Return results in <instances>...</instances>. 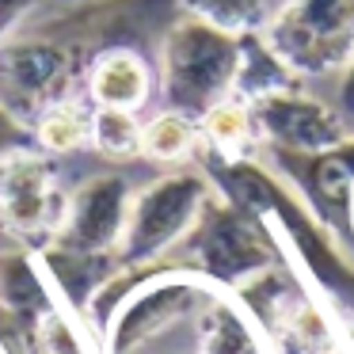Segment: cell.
Here are the masks:
<instances>
[{
    "label": "cell",
    "mask_w": 354,
    "mask_h": 354,
    "mask_svg": "<svg viewBox=\"0 0 354 354\" xmlns=\"http://www.w3.org/2000/svg\"><path fill=\"white\" fill-rule=\"evenodd\" d=\"M35 145L31 126L24 122L19 115H12L4 103H0V153H12V149H27Z\"/></svg>",
    "instance_id": "cell-21"
},
{
    "label": "cell",
    "mask_w": 354,
    "mask_h": 354,
    "mask_svg": "<svg viewBox=\"0 0 354 354\" xmlns=\"http://www.w3.org/2000/svg\"><path fill=\"white\" fill-rule=\"evenodd\" d=\"M263 39L301 80L343 77L354 57V0H286Z\"/></svg>",
    "instance_id": "cell-7"
},
{
    "label": "cell",
    "mask_w": 354,
    "mask_h": 354,
    "mask_svg": "<svg viewBox=\"0 0 354 354\" xmlns=\"http://www.w3.org/2000/svg\"><path fill=\"white\" fill-rule=\"evenodd\" d=\"M133 354H168L164 346H141ZM171 354H274L267 331L252 316V308L225 286H209L206 297L187 316V346Z\"/></svg>",
    "instance_id": "cell-12"
},
{
    "label": "cell",
    "mask_w": 354,
    "mask_h": 354,
    "mask_svg": "<svg viewBox=\"0 0 354 354\" xmlns=\"http://www.w3.org/2000/svg\"><path fill=\"white\" fill-rule=\"evenodd\" d=\"M194 164L206 171L217 194H225L229 202L263 217V225L270 229L286 263L339 316L354 313V259L346 252V240L339 232H331L274 168L259 164L255 156L221 160V156L209 153H198Z\"/></svg>",
    "instance_id": "cell-1"
},
{
    "label": "cell",
    "mask_w": 354,
    "mask_h": 354,
    "mask_svg": "<svg viewBox=\"0 0 354 354\" xmlns=\"http://www.w3.org/2000/svg\"><path fill=\"white\" fill-rule=\"evenodd\" d=\"M130 202H133V187L126 176H118V171L88 176L84 183H77L69 191L62 232L50 248L65 255H118Z\"/></svg>",
    "instance_id": "cell-9"
},
{
    "label": "cell",
    "mask_w": 354,
    "mask_h": 354,
    "mask_svg": "<svg viewBox=\"0 0 354 354\" xmlns=\"http://www.w3.org/2000/svg\"><path fill=\"white\" fill-rule=\"evenodd\" d=\"M335 111L343 115L346 130H351V138H354V57H351V65L343 69V80H339V100H335Z\"/></svg>",
    "instance_id": "cell-22"
},
{
    "label": "cell",
    "mask_w": 354,
    "mask_h": 354,
    "mask_svg": "<svg viewBox=\"0 0 354 354\" xmlns=\"http://www.w3.org/2000/svg\"><path fill=\"white\" fill-rule=\"evenodd\" d=\"M69 209V187L62 179L57 156L42 149L0 153V232L12 248L46 252L57 240Z\"/></svg>",
    "instance_id": "cell-5"
},
{
    "label": "cell",
    "mask_w": 354,
    "mask_h": 354,
    "mask_svg": "<svg viewBox=\"0 0 354 354\" xmlns=\"http://www.w3.org/2000/svg\"><path fill=\"white\" fill-rule=\"evenodd\" d=\"M255 118L259 149H282V153H324L343 141H351L343 115L331 103L313 100L301 88L278 92L267 100L248 103Z\"/></svg>",
    "instance_id": "cell-11"
},
{
    "label": "cell",
    "mask_w": 354,
    "mask_h": 354,
    "mask_svg": "<svg viewBox=\"0 0 354 354\" xmlns=\"http://www.w3.org/2000/svg\"><path fill=\"white\" fill-rule=\"evenodd\" d=\"M92 149L103 160H138L141 156V118L133 111L95 107L92 111Z\"/></svg>",
    "instance_id": "cell-19"
},
{
    "label": "cell",
    "mask_w": 354,
    "mask_h": 354,
    "mask_svg": "<svg viewBox=\"0 0 354 354\" xmlns=\"http://www.w3.org/2000/svg\"><path fill=\"white\" fill-rule=\"evenodd\" d=\"M343 331H346V354H354V313L343 316Z\"/></svg>",
    "instance_id": "cell-23"
},
{
    "label": "cell",
    "mask_w": 354,
    "mask_h": 354,
    "mask_svg": "<svg viewBox=\"0 0 354 354\" xmlns=\"http://www.w3.org/2000/svg\"><path fill=\"white\" fill-rule=\"evenodd\" d=\"M202 130V153L221 156V160H240V156L259 153V138H255V118L252 107L236 95L221 100L198 118Z\"/></svg>",
    "instance_id": "cell-16"
},
{
    "label": "cell",
    "mask_w": 354,
    "mask_h": 354,
    "mask_svg": "<svg viewBox=\"0 0 354 354\" xmlns=\"http://www.w3.org/2000/svg\"><path fill=\"white\" fill-rule=\"evenodd\" d=\"M46 4H62V0H46Z\"/></svg>",
    "instance_id": "cell-25"
},
{
    "label": "cell",
    "mask_w": 354,
    "mask_h": 354,
    "mask_svg": "<svg viewBox=\"0 0 354 354\" xmlns=\"http://www.w3.org/2000/svg\"><path fill=\"white\" fill-rule=\"evenodd\" d=\"M274 171L305 198V206L351 240V206H354V138L324 153H282V149H267Z\"/></svg>",
    "instance_id": "cell-10"
},
{
    "label": "cell",
    "mask_w": 354,
    "mask_h": 354,
    "mask_svg": "<svg viewBox=\"0 0 354 354\" xmlns=\"http://www.w3.org/2000/svg\"><path fill=\"white\" fill-rule=\"evenodd\" d=\"M351 240H354V206H351Z\"/></svg>",
    "instance_id": "cell-24"
},
{
    "label": "cell",
    "mask_w": 354,
    "mask_h": 354,
    "mask_svg": "<svg viewBox=\"0 0 354 354\" xmlns=\"http://www.w3.org/2000/svg\"><path fill=\"white\" fill-rule=\"evenodd\" d=\"M293 88H301V77L270 50L263 31L244 35L240 39V69H236L232 95L244 103H255V100H267V95H278V92H293Z\"/></svg>",
    "instance_id": "cell-14"
},
{
    "label": "cell",
    "mask_w": 354,
    "mask_h": 354,
    "mask_svg": "<svg viewBox=\"0 0 354 354\" xmlns=\"http://www.w3.org/2000/svg\"><path fill=\"white\" fill-rule=\"evenodd\" d=\"M42 8H46V0H0V42L19 35Z\"/></svg>",
    "instance_id": "cell-20"
},
{
    "label": "cell",
    "mask_w": 354,
    "mask_h": 354,
    "mask_svg": "<svg viewBox=\"0 0 354 354\" xmlns=\"http://www.w3.org/2000/svg\"><path fill=\"white\" fill-rule=\"evenodd\" d=\"M156 88V73L138 50L115 46L92 57L84 77V100L92 107H115V111H133L138 115Z\"/></svg>",
    "instance_id": "cell-13"
},
{
    "label": "cell",
    "mask_w": 354,
    "mask_h": 354,
    "mask_svg": "<svg viewBox=\"0 0 354 354\" xmlns=\"http://www.w3.org/2000/svg\"><path fill=\"white\" fill-rule=\"evenodd\" d=\"M179 252H183V259L176 263L214 278L225 290H244L252 278H259L263 270L286 259L263 217H255L252 209L236 206L217 191L206 202L191 236L179 244Z\"/></svg>",
    "instance_id": "cell-4"
},
{
    "label": "cell",
    "mask_w": 354,
    "mask_h": 354,
    "mask_svg": "<svg viewBox=\"0 0 354 354\" xmlns=\"http://www.w3.org/2000/svg\"><path fill=\"white\" fill-rule=\"evenodd\" d=\"M179 16V0H62L46 4L19 35H42L80 46L84 54H103L130 46L156 27H168Z\"/></svg>",
    "instance_id": "cell-8"
},
{
    "label": "cell",
    "mask_w": 354,
    "mask_h": 354,
    "mask_svg": "<svg viewBox=\"0 0 354 354\" xmlns=\"http://www.w3.org/2000/svg\"><path fill=\"white\" fill-rule=\"evenodd\" d=\"M202 153V130L198 118L183 111H156L149 122H141V156L164 168H187Z\"/></svg>",
    "instance_id": "cell-15"
},
{
    "label": "cell",
    "mask_w": 354,
    "mask_h": 354,
    "mask_svg": "<svg viewBox=\"0 0 354 354\" xmlns=\"http://www.w3.org/2000/svg\"><path fill=\"white\" fill-rule=\"evenodd\" d=\"M214 198V183L198 164L171 168L133 191L126 232L118 244V267L122 270H141L164 263L198 225L206 202Z\"/></svg>",
    "instance_id": "cell-3"
},
{
    "label": "cell",
    "mask_w": 354,
    "mask_h": 354,
    "mask_svg": "<svg viewBox=\"0 0 354 354\" xmlns=\"http://www.w3.org/2000/svg\"><path fill=\"white\" fill-rule=\"evenodd\" d=\"M179 16H194L225 35H259L270 24L267 0H179Z\"/></svg>",
    "instance_id": "cell-18"
},
{
    "label": "cell",
    "mask_w": 354,
    "mask_h": 354,
    "mask_svg": "<svg viewBox=\"0 0 354 354\" xmlns=\"http://www.w3.org/2000/svg\"><path fill=\"white\" fill-rule=\"evenodd\" d=\"M92 111L95 107L80 95L42 111L31 122L35 149H42L50 156H69V153H80V149H92Z\"/></svg>",
    "instance_id": "cell-17"
},
{
    "label": "cell",
    "mask_w": 354,
    "mask_h": 354,
    "mask_svg": "<svg viewBox=\"0 0 354 354\" xmlns=\"http://www.w3.org/2000/svg\"><path fill=\"white\" fill-rule=\"evenodd\" d=\"M240 69V39L194 16H176L160 35L156 92L168 111L202 118L209 107L229 100Z\"/></svg>",
    "instance_id": "cell-2"
},
{
    "label": "cell",
    "mask_w": 354,
    "mask_h": 354,
    "mask_svg": "<svg viewBox=\"0 0 354 354\" xmlns=\"http://www.w3.org/2000/svg\"><path fill=\"white\" fill-rule=\"evenodd\" d=\"M92 54L42 35H12L0 42V103L27 126L84 88Z\"/></svg>",
    "instance_id": "cell-6"
}]
</instances>
